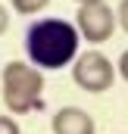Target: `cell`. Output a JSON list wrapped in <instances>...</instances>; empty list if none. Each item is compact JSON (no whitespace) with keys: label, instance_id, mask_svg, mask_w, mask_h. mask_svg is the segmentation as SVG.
<instances>
[{"label":"cell","instance_id":"5b68a950","mask_svg":"<svg viewBox=\"0 0 128 134\" xmlns=\"http://www.w3.org/2000/svg\"><path fill=\"white\" fill-rule=\"evenodd\" d=\"M50 128H53V134H94L97 122H94V115L88 109H81V106H63V109L53 112Z\"/></svg>","mask_w":128,"mask_h":134},{"label":"cell","instance_id":"7a4b0ae2","mask_svg":"<svg viewBox=\"0 0 128 134\" xmlns=\"http://www.w3.org/2000/svg\"><path fill=\"white\" fill-rule=\"evenodd\" d=\"M0 87H3V106L6 112L25 115L44 109V72L31 63H6L0 72Z\"/></svg>","mask_w":128,"mask_h":134},{"label":"cell","instance_id":"277c9868","mask_svg":"<svg viewBox=\"0 0 128 134\" xmlns=\"http://www.w3.org/2000/svg\"><path fill=\"white\" fill-rule=\"evenodd\" d=\"M75 28L81 34V41L88 44H106L116 34V9L109 3H91V6H78L75 13Z\"/></svg>","mask_w":128,"mask_h":134},{"label":"cell","instance_id":"30bf717a","mask_svg":"<svg viewBox=\"0 0 128 134\" xmlns=\"http://www.w3.org/2000/svg\"><path fill=\"white\" fill-rule=\"evenodd\" d=\"M6 28H9V9L0 3V34H6Z\"/></svg>","mask_w":128,"mask_h":134},{"label":"cell","instance_id":"3957f363","mask_svg":"<svg viewBox=\"0 0 128 134\" xmlns=\"http://www.w3.org/2000/svg\"><path fill=\"white\" fill-rule=\"evenodd\" d=\"M72 81L75 87H81L84 94H106L116 84V66L106 53L100 50H88L78 53L72 63Z\"/></svg>","mask_w":128,"mask_h":134},{"label":"cell","instance_id":"52a82bcc","mask_svg":"<svg viewBox=\"0 0 128 134\" xmlns=\"http://www.w3.org/2000/svg\"><path fill=\"white\" fill-rule=\"evenodd\" d=\"M0 134H22V128L13 115H0Z\"/></svg>","mask_w":128,"mask_h":134},{"label":"cell","instance_id":"8fae6325","mask_svg":"<svg viewBox=\"0 0 128 134\" xmlns=\"http://www.w3.org/2000/svg\"><path fill=\"white\" fill-rule=\"evenodd\" d=\"M78 6H91V3H106V0H75Z\"/></svg>","mask_w":128,"mask_h":134},{"label":"cell","instance_id":"8992f818","mask_svg":"<svg viewBox=\"0 0 128 134\" xmlns=\"http://www.w3.org/2000/svg\"><path fill=\"white\" fill-rule=\"evenodd\" d=\"M13 3V9L19 13V16H34V13H41L50 0H9Z\"/></svg>","mask_w":128,"mask_h":134},{"label":"cell","instance_id":"6da1fadb","mask_svg":"<svg viewBox=\"0 0 128 134\" xmlns=\"http://www.w3.org/2000/svg\"><path fill=\"white\" fill-rule=\"evenodd\" d=\"M78 44H81V34L75 28V22L60 19V16H44L31 22L25 31L28 63L41 72H60L69 63H75Z\"/></svg>","mask_w":128,"mask_h":134},{"label":"cell","instance_id":"ba28073f","mask_svg":"<svg viewBox=\"0 0 128 134\" xmlns=\"http://www.w3.org/2000/svg\"><path fill=\"white\" fill-rule=\"evenodd\" d=\"M116 25L128 34V0H119V9H116Z\"/></svg>","mask_w":128,"mask_h":134},{"label":"cell","instance_id":"9c48e42d","mask_svg":"<svg viewBox=\"0 0 128 134\" xmlns=\"http://www.w3.org/2000/svg\"><path fill=\"white\" fill-rule=\"evenodd\" d=\"M116 72H119L122 81H128V50H122V56H119V69H116Z\"/></svg>","mask_w":128,"mask_h":134}]
</instances>
